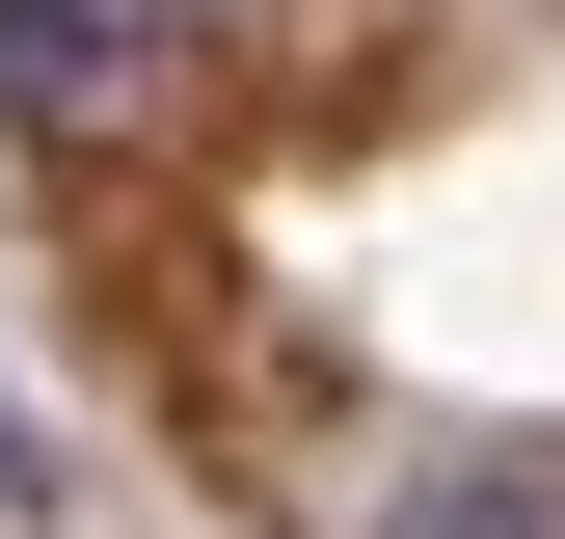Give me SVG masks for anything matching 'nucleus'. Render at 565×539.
Segmentation results:
<instances>
[{
    "label": "nucleus",
    "mask_w": 565,
    "mask_h": 539,
    "mask_svg": "<svg viewBox=\"0 0 565 539\" xmlns=\"http://www.w3.org/2000/svg\"><path fill=\"white\" fill-rule=\"evenodd\" d=\"M189 28H243V0H0V135H54V162H108V135H162Z\"/></svg>",
    "instance_id": "nucleus-1"
}]
</instances>
